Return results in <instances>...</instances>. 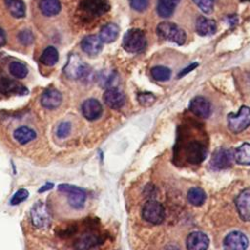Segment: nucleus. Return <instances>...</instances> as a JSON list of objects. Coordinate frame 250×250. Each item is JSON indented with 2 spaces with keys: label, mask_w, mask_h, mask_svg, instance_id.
<instances>
[{
  "label": "nucleus",
  "mask_w": 250,
  "mask_h": 250,
  "mask_svg": "<svg viewBox=\"0 0 250 250\" xmlns=\"http://www.w3.org/2000/svg\"><path fill=\"white\" fill-rule=\"evenodd\" d=\"M157 35L165 40L174 42L178 45L185 44L187 40V34L183 28L176 23L169 21H162L156 26Z\"/></svg>",
  "instance_id": "nucleus-1"
},
{
  "label": "nucleus",
  "mask_w": 250,
  "mask_h": 250,
  "mask_svg": "<svg viewBox=\"0 0 250 250\" xmlns=\"http://www.w3.org/2000/svg\"><path fill=\"white\" fill-rule=\"evenodd\" d=\"M123 48L128 53H141L146 47V38L143 30L131 28L123 36Z\"/></svg>",
  "instance_id": "nucleus-2"
},
{
  "label": "nucleus",
  "mask_w": 250,
  "mask_h": 250,
  "mask_svg": "<svg viewBox=\"0 0 250 250\" xmlns=\"http://www.w3.org/2000/svg\"><path fill=\"white\" fill-rule=\"evenodd\" d=\"M58 190L67 195V203L74 210H81L84 207L87 195L81 188L63 183L58 186Z\"/></svg>",
  "instance_id": "nucleus-3"
},
{
  "label": "nucleus",
  "mask_w": 250,
  "mask_h": 250,
  "mask_svg": "<svg viewBox=\"0 0 250 250\" xmlns=\"http://www.w3.org/2000/svg\"><path fill=\"white\" fill-rule=\"evenodd\" d=\"M63 72L70 79H82L89 76L91 68L76 54H72L68 58Z\"/></svg>",
  "instance_id": "nucleus-4"
},
{
  "label": "nucleus",
  "mask_w": 250,
  "mask_h": 250,
  "mask_svg": "<svg viewBox=\"0 0 250 250\" xmlns=\"http://www.w3.org/2000/svg\"><path fill=\"white\" fill-rule=\"evenodd\" d=\"M229 128L232 133H240L250 126V108L242 105L237 113H229L228 115Z\"/></svg>",
  "instance_id": "nucleus-5"
},
{
  "label": "nucleus",
  "mask_w": 250,
  "mask_h": 250,
  "mask_svg": "<svg viewBox=\"0 0 250 250\" xmlns=\"http://www.w3.org/2000/svg\"><path fill=\"white\" fill-rule=\"evenodd\" d=\"M142 216L146 222L159 225L165 219V210L163 205L158 201L148 200L143 206Z\"/></svg>",
  "instance_id": "nucleus-6"
},
{
  "label": "nucleus",
  "mask_w": 250,
  "mask_h": 250,
  "mask_svg": "<svg viewBox=\"0 0 250 250\" xmlns=\"http://www.w3.org/2000/svg\"><path fill=\"white\" fill-rule=\"evenodd\" d=\"M30 218L32 225L38 229H44L50 225L51 216L46 204L42 201H37L33 204L30 210Z\"/></svg>",
  "instance_id": "nucleus-7"
},
{
  "label": "nucleus",
  "mask_w": 250,
  "mask_h": 250,
  "mask_svg": "<svg viewBox=\"0 0 250 250\" xmlns=\"http://www.w3.org/2000/svg\"><path fill=\"white\" fill-rule=\"evenodd\" d=\"M234 160V152L230 148L220 147L216 149L211 157L210 166L215 170L229 168Z\"/></svg>",
  "instance_id": "nucleus-8"
},
{
  "label": "nucleus",
  "mask_w": 250,
  "mask_h": 250,
  "mask_svg": "<svg viewBox=\"0 0 250 250\" xmlns=\"http://www.w3.org/2000/svg\"><path fill=\"white\" fill-rule=\"evenodd\" d=\"M225 250H246L248 246V239L241 231H231L224 239Z\"/></svg>",
  "instance_id": "nucleus-9"
},
{
  "label": "nucleus",
  "mask_w": 250,
  "mask_h": 250,
  "mask_svg": "<svg viewBox=\"0 0 250 250\" xmlns=\"http://www.w3.org/2000/svg\"><path fill=\"white\" fill-rule=\"evenodd\" d=\"M80 8L92 17H100L105 14L110 6L107 0H83L80 4Z\"/></svg>",
  "instance_id": "nucleus-10"
},
{
  "label": "nucleus",
  "mask_w": 250,
  "mask_h": 250,
  "mask_svg": "<svg viewBox=\"0 0 250 250\" xmlns=\"http://www.w3.org/2000/svg\"><path fill=\"white\" fill-rule=\"evenodd\" d=\"M207 155L205 146L198 142H191L186 147V158L187 161L191 164L201 163Z\"/></svg>",
  "instance_id": "nucleus-11"
},
{
  "label": "nucleus",
  "mask_w": 250,
  "mask_h": 250,
  "mask_svg": "<svg viewBox=\"0 0 250 250\" xmlns=\"http://www.w3.org/2000/svg\"><path fill=\"white\" fill-rule=\"evenodd\" d=\"M0 93L3 95H25L28 90L21 83L0 73Z\"/></svg>",
  "instance_id": "nucleus-12"
},
{
  "label": "nucleus",
  "mask_w": 250,
  "mask_h": 250,
  "mask_svg": "<svg viewBox=\"0 0 250 250\" xmlns=\"http://www.w3.org/2000/svg\"><path fill=\"white\" fill-rule=\"evenodd\" d=\"M103 99L105 104L112 109H119L125 104V95L116 87L106 89L104 93Z\"/></svg>",
  "instance_id": "nucleus-13"
},
{
  "label": "nucleus",
  "mask_w": 250,
  "mask_h": 250,
  "mask_svg": "<svg viewBox=\"0 0 250 250\" xmlns=\"http://www.w3.org/2000/svg\"><path fill=\"white\" fill-rule=\"evenodd\" d=\"M81 111L83 116L89 120L94 121L101 117L103 113V106L101 103L96 99H87L81 105Z\"/></svg>",
  "instance_id": "nucleus-14"
},
{
  "label": "nucleus",
  "mask_w": 250,
  "mask_h": 250,
  "mask_svg": "<svg viewBox=\"0 0 250 250\" xmlns=\"http://www.w3.org/2000/svg\"><path fill=\"white\" fill-rule=\"evenodd\" d=\"M186 245L188 250H207L209 238L202 231H193L188 235Z\"/></svg>",
  "instance_id": "nucleus-15"
},
{
  "label": "nucleus",
  "mask_w": 250,
  "mask_h": 250,
  "mask_svg": "<svg viewBox=\"0 0 250 250\" xmlns=\"http://www.w3.org/2000/svg\"><path fill=\"white\" fill-rule=\"evenodd\" d=\"M40 102L43 107L47 109H55L61 105L62 102V95L57 89H47L42 93Z\"/></svg>",
  "instance_id": "nucleus-16"
},
{
  "label": "nucleus",
  "mask_w": 250,
  "mask_h": 250,
  "mask_svg": "<svg viewBox=\"0 0 250 250\" xmlns=\"http://www.w3.org/2000/svg\"><path fill=\"white\" fill-rule=\"evenodd\" d=\"M235 205L241 220L250 221V188H246L238 194Z\"/></svg>",
  "instance_id": "nucleus-17"
},
{
  "label": "nucleus",
  "mask_w": 250,
  "mask_h": 250,
  "mask_svg": "<svg viewBox=\"0 0 250 250\" xmlns=\"http://www.w3.org/2000/svg\"><path fill=\"white\" fill-rule=\"evenodd\" d=\"M103 41L98 35H88L85 36L81 41V49L84 53L89 56L98 55L103 49Z\"/></svg>",
  "instance_id": "nucleus-18"
},
{
  "label": "nucleus",
  "mask_w": 250,
  "mask_h": 250,
  "mask_svg": "<svg viewBox=\"0 0 250 250\" xmlns=\"http://www.w3.org/2000/svg\"><path fill=\"white\" fill-rule=\"evenodd\" d=\"M189 109L195 115L201 118H207L211 113V104L207 99L197 96L190 101Z\"/></svg>",
  "instance_id": "nucleus-19"
},
{
  "label": "nucleus",
  "mask_w": 250,
  "mask_h": 250,
  "mask_svg": "<svg viewBox=\"0 0 250 250\" xmlns=\"http://www.w3.org/2000/svg\"><path fill=\"white\" fill-rule=\"evenodd\" d=\"M104 243L102 236L97 234H87L82 236L75 243V250H95Z\"/></svg>",
  "instance_id": "nucleus-20"
},
{
  "label": "nucleus",
  "mask_w": 250,
  "mask_h": 250,
  "mask_svg": "<svg viewBox=\"0 0 250 250\" xmlns=\"http://www.w3.org/2000/svg\"><path fill=\"white\" fill-rule=\"evenodd\" d=\"M195 30L200 36H210L217 31V23L215 21L201 16L196 20Z\"/></svg>",
  "instance_id": "nucleus-21"
},
{
  "label": "nucleus",
  "mask_w": 250,
  "mask_h": 250,
  "mask_svg": "<svg viewBox=\"0 0 250 250\" xmlns=\"http://www.w3.org/2000/svg\"><path fill=\"white\" fill-rule=\"evenodd\" d=\"M14 139L21 145H25L35 140L36 133L33 129L27 126H21L14 131Z\"/></svg>",
  "instance_id": "nucleus-22"
},
{
  "label": "nucleus",
  "mask_w": 250,
  "mask_h": 250,
  "mask_svg": "<svg viewBox=\"0 0 250 250\" xmlns=\"http://www.w3.org/2000/svg\"><path fill=\"white\" fill-rule=\"evenodd\" d=\"M181 0H158L156 12L161 18H169L174 14V11Z\"/></svg>",
  "instance_id": "nucleus-23"
},
{
  "label": "nucleus",
  "mask_w": 250,
  "mask_h": 250,
  "mask_svg": "<svg viewBox=\"0 0 250 250\" xmlns=\"http://www.w3.org/2000/svg\"><path fill=\"white\" fill-rule=\"evenodd\" d=\"M119 34V27L113 22L106 23L101 28L100 37L104 43H111L116 40Z\"/></svg>",
  "instance_id": "nucleus-24"
},
{
  "label": "nucleus",
  "mask_w": 250,
  "mask_h": 250,
  "mask_svg": "<svg viewBox=\"0 0 250 250\" xmlns=\"http://www.w3.org/2000/svg\"><path fill=\"white\" fill-rule=\"evenodd\" d=\"M60 0H40L39 9L40 12L46 17H53L61 12Z\"/></svg>",
  "instance_id": "nucleus-25"
},
{
  "label": "nucleus",
  "mask_w": 250,
  "mask_h": 250,
  "mask_svg": "<svg viewBox=\"0 0 250 250\" xmlns=\"http://www.w3.org/2000/svg\"><path fill=\"white\" fill-rule=\"evenodd\" d=\"M5 6L9 13L16 19L25 16V6L21 0H4Z\"/></svg>",
  "instance_id": "nucleus-26"
},
{
  "label": "nucleus",
  "mask_w": 250,
  "mask_h": 250,
  "mask_svg": "<svg viewBox=\"0 0 250 250\" xmlns=\"http://www.w3.org/2000/svg\"><path fill=\"white\" fill-rule=\"evenodd\" d=\"M59 61V53L53 46H48L40 57V62L47 66L55 65Z\"/></svg>",
  "instance_id": "nucleus-27"
},
{
  "label": "nucleus",
  "mask_w": 250,
  "mask_h": 250,
  "mask_svg": "<svg viewBox=\"0 0 250 250\" xmlns=\"http://www.w3.org/2000/svg\"><path fill=\"white\" fill-rule=\"evenodd\" d=\"M234 160L238 164L250 165V144H242L234 150Z\"/></svg>",
  "instance_id": "nucleus-28"
},
{
  "label": "nucleus",
  "mask_w": 250,
  "mask_h": 250,
  "mask_svg": "<svg viewBox=\"0 0 250 250\" xmlns=\"http://www.w3.org/2000/svg\"><path fill=\"white\" fill-rule=\"evenodd\" d=\"M188 200L194 206H200L205 202L206 194L203 189L199 188H191L187 194Z\"/></svg>",
  "instance_id": "nucleus-29"
},
{
  "label": "nucleus",
  "mask_w": 250,
  "mask_h": 250,
  "mask_svg": "<svg viewBox=\"0 0 250 250\" xmlns=\"http://www.w3.org/2000/svg\"><path fill=\"white\" fill-rule=\"evenodd\" d=\"M9 71L12 76H14L15 78H18V79L24 78L28 73L27 66L23 62H10Z\"/></svg>",
  "instance_id": "nucleus-30"
},
{
  "label": "nucleus",
  "mask_w": 250,
  "mask_h": 250,
  "mask_svg": "<svg viewBox=\"0 0 250 250\" xmlns=\"http://www.w3.org/2000/svg\"><path fill=\"white\" fill-rule=\"evenodd\" d=\"M150 74L152 76V78L156 81H167L170 79L171 77V70L170 68L163 66V65H156L153 66L150 70Z\"/></svg>",
  "instance_id": "nucleus-31"
},
{
  "label": "nucleus",
  "mask_w": 250,
  "mask_h": 250,
  "mask_svg": "<svg viewBox=\"0 0 250 250\" xmlns=\"http://www.w3.org/2000/svg\"><path fill=\"white\" fill-rule=\"evenodd\" d=\"M17 38H18L19 42L21 44H22L23 46L31 45L34 42V35H33V33L29 29H22V30H21L18 33Z\"/></svg>",
  "instance_id": "nucleus-32"
},
{
  "label": "nucleus",
  "mask_w": 250,
  "mask_h": 250,
  "mask_svg": "<svg viewBox=\"0 0 250 250\" xmlns=\"http://www.w3.org/2000/svg\"><path fill=\"white\" fill-rule=\"evenodd\" d=\"M116 73L114 71L111 72H103L100 76V80H101V85L103 87H106L111 88L114 87V81L116 80Z\"/></svg>",
  "instance_id": "nucleus-33"
},
{
  "label": "nucleus",
  "mask_w": 250,
  "mask_h": 250,
  "mask_svg": "<svg viewBox=\"0 0 250 250\" xmlns=\"http://www.w3.org/2000/svg\"><path fill=\"white\" fill-rule=\"evenodd\" d=\"M29 195V192L25 188H20L19 190L16 191V193L12 196L10 200V204L12 205H18L21 202H23Z\"/></svg>",
  "instance_id": "nucleus-34"
},
{
  "label": "nucleus",
  "mask_w": 250,
  "mask_h": 250,
  "mask_svg": "<svg viewBox=\"0 0 250 250\" xmlns=\"http://www.w3.org/2000/svg\"><path fill=\"white\" fill-rule=\"evenodd\" d=\"M70 131H71V123L68 121H62L59 124L56 130V134L59 138L63 139L69 135Z\"/></svg>",
  "instance_id": "nucleus-35"
},
{
  "label": "nucleus",
  "mask_w": 250,
  "mask_h": 250,
  "mask_svg": "<svg viewBox=\"0 0 250 250\" xmlns=\"http://www.w3.org/2000/svg\"><path fill=\"white\" fill-rule=\"evenodd\" d=\"M195 5L206 14H210L214 8V1L213 0H192Z\"/></svg>",
  "instance_id": "nucleus-36"
},
{
  "label": "nucleus",
  "mask_w": 250,
  "mask_h": 250,
  "mask_svg": "<svg viewBox=\"0 0 250 250\" xmlns=\"http://www.w3.org/2000/svg\"><path fill=\"white\" fill-rule=\"evenodd\" d=\"M138 101L142 105L148 106L155 101V97L151 93H140L138 95Z\"/></svg>",
  "instance_id": "nucleus-37"
},
{
  "label": "nucleus",
  "mask_w": 250,
  "mask_h": 250,
  "mask_svg": "<svg viewBox=\"0 0 250 250\" xmlns=\"http://www.w3.org/2000/svg\"><path fill=\"white\" fill-rule=\"evenodd\" d=\"M130 6L137 12H144L148 7V0H129Z\"/></svg>",
  "instance_id": "nucleus-38"
},
{
  "label": "nucleus",
  "mask_w": 250,
  "mask_h": 250,
  "mask_svg": "<svg viewBox=\"0 0 250 250\" xmlns=\"http://www.w3.org/2000/svg\"><path fill=\"white\" fill-rule=\"evenodd\" d=\"M197 66H198V63H197V62H192V63H190L188 66H187V67H185L183 70H181V72L178 74V78L185 76L186 74L189 73L191 70L195 69Z\"/></svg>",
  "instance_id": "nucleus-39"
},
{
  "label": "nucleus",
  "mask_w": 250,
  "mask_h": 250,
  "mask_svg": "<svg viewBox=\"0 0 250 250\" xmlns=\"http://www.w3.org/2000/svg\"><path fill=\"white\" fill-rule=\"evenodd\" d=\"M53 187H54V184H53V183H46V184H44V185L38 189V192H39V193L45 192V191L50 190L51 188H53Z\"/></svg>",
  "instance_id": "nucleus-40"
},
{
  "label": "nucleus",
  "mask_w": 250,
  "mask_h": 250,
  "mask_svg": "<svg viewBox=\"0 0 250 250\" xmlns=\"http://www.w3.org/2000/svg\"><path fill=\"white\" fill-rule=\"evenodd\" d=\"M7 42V37L5 31L0 27V47H3Z\"/></svg>",
  "instance_id": "nucleus-41"
},
{
  "label": "nucleus",
  "mask_w": 250,
  "mask_h": 250,
  "mask_svg": "<svg viewBox=\"0 0 250 250\" xmlns=\"http://www.w3.org/2000/svg\"><path fill=\"white\" fill-rule=\"evenodd\" d=\"M167 250H178V248L175 246H172V247H169Z\"/></svg>",
  "instance_id": "nucleus-42"
},
{
  "label": "nucleus",
  "mask_w": 250,
  "mask_h": 250,
  "mask_svg": "<svg viewBox=\"0 0 250 250\" xmlns=\"http://www.w3.org/2000/svg\"><path fill=\"white\" fill-rule=\"evenodd\" d=\"M241 2H250V0H239Z\"/></svg>",
  "instance_id": "nucleus-43"
}]
</instances>
